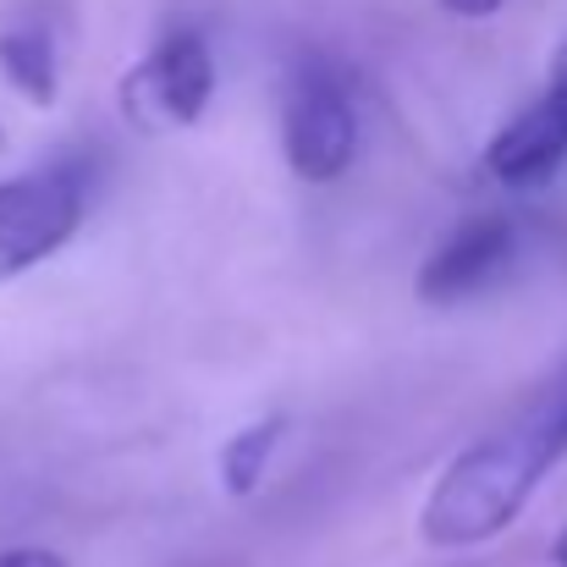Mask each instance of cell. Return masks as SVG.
I'll return each instance as SVG.
<instances>
[{
    "mask_svg": "<svg viewBox=\"0 0 567 567\" xmlns=\"http://www.w3.org/2000/svg\"><path fill=\"white\" fill-rule=\"evenodd\" d=\"M567 161V83H551L535 105H524L491 144L485 177L502 188H540Z\"/></svg>",
    "mask_w": 567,
    "mask_h": 567,
    "instance_id": "8992f818",
    "label": "cell"
},
{
    "mask_svg": "<svg viewBox=\"0 0 567 567\" xmlns=\"http://www.w3.org/2000/svg\"><path fill=\"white\" fill-rule=\"evenodd\" d=\"M89 209V172L72 161L0 183V276H22L72 243Z\"/></svg>",
    "mask_w": 567,
    "mask_h": 567,
    "instance_id": "3957f363",
    "label": "cell"
},
{
    "mask_svg": "<svg viewBox=\"0 0 567 567\" xmlns=\"http://www.w3.org/2000/svg\"><path fill=\"white\" fill-rule=\"evenodd\" d=\"M513 248H518V226H513L507 215H474V220H463V226L424 259L413 292H419L424 303H435V309L463 303L468 292H480V287H491V281L502 276V265L513 259Z\"/></svg>",
    "mask_w": 567,
    "mask_h": 567,
    "instance_id": "5b68a950",
    "label": "cell"
},
{
    "mask_svg": "<svg viewBox=\"0 0 567 567\" xmlns=\"http://www.w3.org/2000/svg\"><path fill=\"white\" fill-rule=\"evenodd\" d=\"M452 17H491V11H502V0H441Z\"/></svg>",
    "mask_w": 567,
    "mask_h": 567,
    "instance_id": "30bf717a",
    "label": "cell"
},
{
    "mask_svg": "<svg viewBox=\"0 0 567 567\" xmlns=\"http://www.w3.org/2000/svg\"><path fill=\"white\" fill-rule=\"evenodd\" d=\"M209 100H215V55H209V39L198 28H172L122 78V111L144 133L193 127Z\"/></svg>",
    "mask_w": 567,
    "mask_h": 567,
    "instance_id": "277c9868",
    "label": "cell"
},
{
    "mask_svg": "<svg viewBox=\"0 0 567 567\" xmlns=\"http://www.w3.org/2000/svg\"><path fill=\"white\" fill-rule=\"evenodd\" d=\"M281 155L303 183H337L359 155V111L348 72L320 55L298 50L281 89Z\"/></svg>",
    "mask_w": 567,
    "mask_h": 567,
    "instance_id": "7a4b0ae2",
    "label": "cell"
},
{
    "mask_svg": "<svg viewBox=\"0 0 567 567\" xmlns=\"http://www.w3.org/2000/svg\"><path fill=\"white\" fill-rule=\"evenodd\" d=\"M567 457V370L540 396H529L513 419L485 430L468 452H457L424 496L419 535L435 551L496 540L540 491V480Z\"/></svg>",
    "mask_w": 567,
    "mask_h": 567,
    "instance_id": "6da1fadb",
    "label": "cell"
},
{
    "mask_svg": "<svg viewBox=\"0 0 567 567\" xmlns=\"http://www.w3.org/2000/svg\"><path fill=\"white\" fill-rule=\"evenodd\" d=\"M0 72L33 105H55V39L44 22H17L0 33Z\"/></svg>",
    "mask_w": 567,
    "mask_h": 567,
    "instance_id": "52a82bcc",
    "label": "cell"
},
{
    "mask_svg": "<svg viewBox=\"0 0 567 567\" xmlns=\"http://www.w3.org/2000/svg\"><path fill=\"white\" fill-rule=\"evenodd\" d=\"M281 435H287V419L270 413V419H254L248 430H237L226 441V452H220V485H226V496H254L259 491V474H265L270 452L281 446Z\"/></svg>",
    "mask_w": 567,
    "mask_h": 567,
    "instance_id": "ba28073f",
    "label": "cell"
},
{
    "mask_svg": "<svg viewBox=\"0 0 567 567\" xmlns=\"http://www.w3.org/2000/svg\"><path fill=\"white\" fill-rule=\"evenodd\" d=\"M0 567H72L61 551H44V546H17V551H0Z\"/></svg>",
    "mask_w": 567,
    "mask_h": 567,
    "instance_id": "9c48e42d",
    "label": "cell"
},
{
    "mask_svg": "<svg viewBox=\"0 0 567 567\" xmlns=\"http://www.w3.org/2000/svg\"><path fill=\"white\" fill-rule=\"evenodd\" d=\"M551 83H567V44H563V55H557V66H551Z\"/></svg>",
    "mask_w": 567,
    "mask_h": 567,
    "instance_id": "7c38bea8",
    "label": "cell"
},
{
    "mask_svg": "<svg viewBox=\"0 0 567 567\" xmlns=\"http://www.w3.org/2000/svg\"><path fill=\"white\" fill-rule=\"evenodd\" d=\"M551 567H567V529L557 535V546H551Z\"/></svg>",
    "mask_w": 567,
    "mask_h": 567,
    "instance_id": "8fae6325",
    "label": "cell"
}]
</instances>
